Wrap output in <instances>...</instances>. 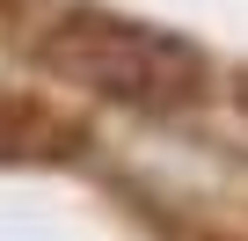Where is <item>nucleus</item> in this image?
Here are the masks:
<instances>
[{"label":"nucleus","instance_id":"obj_2","mask_svg":"<svg viewBox=\"0 0 248 241\" xmlns=\"http://www.w3.org/2000/svg\"><path fill=\"white\" fill-rule=\"evenodd\" d=\"M80 132L37 102H0V161H73Z\"/></svg>","mask_w":248,"mask_h":241},{"label":"nucleus","instance_id":"obj_1","mask_svg":"<svg viewBox=\"0 0 248 241\" xmlns=\"http://www.w3.org/2000/svg\"><path fill=\"white\" fill-rule=\"evenodd\" d=\"M37 66L102 102H124V110H190L204 95L197 44H183L154 22L102 15V8H66L51 22V37L37 44Z\"/></svg>","mask_w":248,"mask_h":241},{"label":"nucleus","instance_id":"obj_4","mask_svg":"<svg viewBox=\"0 0 248 241\" xmlns=\"http://www.w3.org/2000/svg\"><path fill=\"white\" fill-rule=\"evenodd\" d=\"M0 8H22V0H0Z\"/></svg>","mask_w":248,"mask_h":241},{"label":"nucleus","instance_id":"obj_3","mask_svg":"<svg viewBox=\"0 0 248 241\" xmlns=\"http://www.w3.org/2000/svg\"><path fill=\"white\" fill-rule=\"evenodd\" d=\"M233 110H241V117H248V73H241V88H233Z\"/></svg>","mask_w":248,"mask_h":241}]
</instances>
